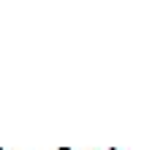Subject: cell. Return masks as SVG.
Instances as JSON below:
<instances>
[{"label": "cell", "mask_w": 144, "mask_h": 150, "mask_svg": "<svg viewBox=\"0 0 144 150\" xmlns=\"http://www.w3.org/2000/svg\"><path fill=\"white\" fill-rule=\"evenodd\" d=\"M0 150H3V147H0Z\"/></svg>", "instance_id": "obj_3"}, {"label": "cell", "mask_w": 144, "mask_h": 150, "mask_svg": "<svg viewBox=\"0 0 144 150\" xmlns=\"http://www.w3.org/2000/svg\"><path fill=\"white\" fill-rule=\"evenodd\" d=\"M60 150H71V147H60Z\"/></svg>", "instance_id": "obj_1"}, {"label": "cell", "mask_w": 144, "mask_h": 150, "mask_svg": "<svg viewBox=\"0 0 144 150\" xmlns=\"http://www.w3.org/2000/svg\"><path fill=\"white\" fill-rule=\"evenodd\" d=\"M109 150H114V147H109Z\"/></svg>", "instance_id": "obj_2"}]
</instances>
